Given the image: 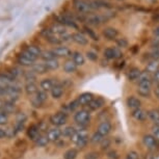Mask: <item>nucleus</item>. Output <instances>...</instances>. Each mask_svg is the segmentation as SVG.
<instances>
[{"label": "nucleus", "mask_w": 159, "mask_h": 159, "mask_svg": "<svg viewBox=\"0 0 159 159\" xmlns=\"http://www.w3.org/2000/svg\"><path fill=\"white\" fill-rule=\"evenodd\" d=\"M92 111L89 108H81L78 109L76 112L74 113L73 120L75 124H77L81 129H85L88 125L91 122L92 118Z\"/></svg>", "instance_id": "nucleus-1"}, {"label": "nucleus", "mask_w": 159, "mask_h": 159, "mask_svg": "<svg viewBox=\"0 0 159 159\" xmlns=\"http://www.w3.org/2000/svg\"><path fill=\"white\" fill-rule=\"evenodd\" d=\"M71 140L78 147V148H80V149L85 148L89 142V136L88 131H86L85 129L80 128V130H77L76 134L72 137Z\"/></svg>", "instance_id": "nucleus-2"}, {"label": "nucleus", "mask_w": 159, "mask_h": 159, "mask_svg": "<svg viewBox=\"0 0 159 159\" xmlns=\"http://www.w3.org/2000/svg\"><path fill=\"white\" fill-rule=\"evenodd\" d=\"M38 59L37 56L32 55L27 50H24L21 52V54L18 56V64L23 67H32L34 65L35 61Z\"/></svg>", "instance_id": "nucleus-3"}, {"label": "nucleus", "mask_w": 159, "mask_h": 159, "mask_svg": "<svg viewBox=\"0 0 159 159\" xmlns=\"http://www.w3.org/2000/svg\"><path fill=\"white\" fill-rule=\"evenodd\" d=\"M74 8L80 15H89L94 11L91 2H88L85 0H74Z\"/></svg>", "instance_id": "nucleus-4"}, {"label": "nucleus", "mask_w": 159, "mask_h": 159, "mask_svg": "<svg viewBox=\"0 0 159 159\" xmlns=\"http://www.w3.org/2000/svg\"><path fill=\"white\" fill-rule=\"evenodd\" d=\"M49 121L55 127H61V126H64L68 122V113L64 111L55 112L50 116Z\"/></svg>", "instance_id": "nucleus-5"}, {"label": "nucleus", "mask_w": 159, "mask_h": 159, "mask_svg": "<svg viewBox=\"0 0 159 159\" xmlns=\"http://www.w3.org/2000/svg\"><path fill=\"white\" fill-rule=\"evenodd\" d=\"M143 143L146 147V149L150 152H155L156 150L159 149V143L156 140L151 133L145 134L143 136Z\"/></svg>", "instance_id": "nucleus-6"}, {"label": "nucleus", "mask_w": 159, "mask_h": 159, "mask_svg": "<svg viewBox=\"0 0 159 159\" xmlns=\"http://www.w3.org/2000/svg\"><path fill=\"white\" fill-rule=\"evenodd\" d=\"M108 20L105 15H100V14H92L89 15L88 19H86V22L89 23V25L95 26V27H98V26L102 25L103 23H105Z\"/></svg>", "instance_id": "nucleus-7"}, {"label": "nucleus", "mask_w": 159, "mask_h": 159, "mask_svg": "<svg viewBox=\"0 0 159 159\" xmlns=\"http://www.w3.org/2000/svg\"><path fill=\"white\" fill-rule=\"evenodd\" d=\"M123 55L121 49L119 47H108L103 51V56L107 61L111 59H118Z\"/></svg>", "instance_id": "nucleus-8"}, {"label": "nucleus", "mask_w": 159, "mask_h": 159, "mask_svg": "<svg viewBox=\"0 0 159 159\" xmlns=\"http://www.w3.org/2000/svg\"><path fill=\"white\" fill-rule=\"evenodd\" d=\"M48 100V93L45 91H39L31 98V104L34 107H41Z\"/></svg>", "instance_id": "nucleus-9"}, {"label": "nucleus", "mask_w": 159, "mask_h": 159, "mask_svg": "<svg viewBox=\"0 0 159 159\" xmlns=\"http://www.w3.org/2000/svg\"><path fill=\"white\" fill-rule=\"evenodd\" d=\"M111 130H112L111 122L108 121V120H104V121H102L100 124L98 125L97 130H96V131H97L98 133H100L102 136L107 137L110 134Z\"/></svg>", "instance_id": "nucleus-10"}, {"label": "nucleus", "mask_w": 159, "mask_h": 159, "mask_svg": "<svg viewBox=\"0 0 159 159\" xmlns=\"http://www.w3.org/2000/svg\"><path fill=\"white\" fill-rule=\"evenodd\" d=\"M131 118L137 123H145L148 120V111H146L143 107H140L139 109L132 110Z\"/></svg>", "instance_id": "nucleus-11"}, {"label": "nucleus", "mask_w": 159, "mask_h": 159, "mask_svg": "<svg viewBox=\"0 0 159 159\" xmlns=\"http://www.w3.org/2000/svg\"><path fill=\"white\" fill-rule=\"evenodd\" d=\"M102 35L108 41H116L119 37V30L112 26H106L102 29Z\"/></svg>", "instance_id": "nucleus-12"}, {"label": "nucleus", "mask_w": 159, "mask_h": 159, "mask_svg": "<svg viewBox=\"0 0 159 159\" xmlns=\"http://www.w3.org/2000/svg\"><path fill=\"white\" fill-rule=\"evenodd\" d=\"M126 105H127L128 108L132 111V110L139 109L142 107V100L137 96L134 95L128 96L127 99H126Z\"/></svg>", "instance_id": "nucleus-13"}, {"label": "nucleus", "mask_w": 159, "mask_h": 159, "mask_svg": "<svg viewBox=\"0 0 159 159\" xmlns=\"http://www.w3.org/2000/svg\"><path fill=\"white\" fill-rule=\"evenodd\" d=\"M52 51L56 57H72V54H73V52L70 50V48L66 46H61V45L53 48Z\"/></svg>", "instance_id": "nucleus-14"}, {"label": "nucleus", "mask_w": 159, "mask_h": 159, "mask_svg": "<svg viewBox=\"0 0 159 159\" xmlns=\"http://www.w3.org/2000/svg\"><path fill=\"white\" fill-rule=\"evenodd\" d=\"M72 41H73L74 43H76L77 45H79V46H88L89 44V38L86 37L84 34L79 32V31L72 34Z\"/></svg>", "instance_id": "nucleus-15"}, {"label": "nucleus", "mask_w": 159, "mask_h": 159, "mask_svg": "<svg viewBox=\"0 0 159 159\" xmlns=\"http://www.w3.org/2000/svg\"><path fill=\"white\" fill-rule=\"evenodd\" d=\"M46 134H47L48 139H49V142H51V143H57L58 140L61 139V137L62 136L61 129H59L58 127L48 129Z\"/></svg>", "instance_id": "nucleus-16"}, {"label": "nucleus", "mask_w": 159, "mask_h": 159, "mask_svg": "<svg viewBox=\"0 0 159 159\" xmlns=\"http://www.w3.org/2000/svg\"><path fill=\"white\" fill-rule=\"evenodd\" d=\"M57 21L59 24L64 25L65 27L68 26V27H71V28H74V29H78V25L76 24V22L72 19L71 17L67 16V15H61V16L57 17Z\"/></svg>", "instance_id": "nucleus-17"}, {"label": "nucleus", "mask_w": 159, "mask_h": 159, "mask_svg": "<svg viewBox=\"0 0 159 159\" xmlns=\"http://www.w3.org/2000/svg\"><path fill=\"white\" fill-rule=\"evenodd\" d=\"M106 104V101H105L104 98L102 97H95L93 99V101L89 104L88 108L91 110V111H97V110L101 109L104 105Z\"/></svg>", "instance_id": "nucleus-18"}, {"label": "nucleus", "mask_w": 159, "mask_h": 159, "mask_svg": "<svg viewBox=\"0 0 159 159\" xmlns=\"http://www.w3.org/2000/svg\"><path fill=\"white\" fill-rule=\"evenodd\" d=\"M95 98L94 94H92V93H89V92H85V93H82V94H80L79 96L77 97V100L79 102L80 106H89V104L91 103L93 101V99Z\"/></svg>", "instance_id": "nucleus-19"}, {"label": "nucleus", "mask_w": 159, "mask_h": 159, "mask_svg": "<svg viewBox=\"0 0 159 159\" xmlns=\"http://www.w3.org/2000/svg\"><path fill=\"white\" fill-rule=\"evenodd\" d=\"M137 85H148V86H153V78H152V75L147 73V72H142L139 78V80L136 81Z\"/></svg>", "instance_id": "nucleus-20"}, {"label": "nucleus", "mask_w": 159, "mask_h": 159, "mask_svg": "<svg viewBox=\"0 0 159 159\" xmlns=\"http://www.w3.org/2000/svg\"><path fill=\"white\" fill-rule=\"evenodd\" d=\"M64 92H65L64 85H62L61 82H55V84H54V86H53V89L50 91L51 97L54 99V100H58V99H61L62 97V95H64Z\"/></svg>", "instance_id": "nucleus-21"}, {"label": "nucleus", "mask_w": 159, "mask_h": 159, "mask_svg": "<svg viewBox=\"0 0 159 159\" xmlns=\"http://www.w3.org/2000/svg\"><path fill=\"white\" fill-rule=\"evenodd\" d=\"M152 89H153V86H148V85H137V88H136V93H137V95H139L140 98L149 99V98H151Z\"/></svg>", "instance_id": "nucleus-22"}, {"label": "nucleus", "mask_w": 159, "mask_h": 159, "mask_svg": "<svg viewBox=\"0 0 159 159\" xmlns=\"http://www.w3.org/2000/svg\"><path fill=\"white\" fill-rule=\"evenodd\" d=\"M159 70V59H150V61L147 62L146 67H145V72L149 74H155L156 72Z\"/></svg>", "instance_id": "nucleus-23"}, {"label": "nucleus", "mask_w": 159, "mask_h": 159, "mask_svg": "<svg viewBox=\"0 0 159 159\" xmlns=\"http://www.w3.org/2000/svg\"><path fill=\"white\" fill-rule=\"evenodd\" d=\"M142 72L143 71L140 70L139 68H137V67L131 68L130 70L128 71V73H127V79L130 82L137 81V80H139V76H140V74H142Z\"/></svg>", "instance_id": "nucleus-24"}, {"label": "nucleus", "mask_w": 159, "mask_h": 159, "mask_svg": "<svg viewBox=\"0 0 159 159\" xmlns=\"http://www.w3.org/2000/svg\"><path fill=\"white\" fill-rule=\"evenodd\" d=\"M41 134H42V132L40 130V127H39V125H31L30 127L28 128V130H27L28 137L31 140H34V142L37 140V139L41 135Z\"/></svg>", "instance_id": "nucleus-25"}, {"label": "nucleus", "mask_w": 159, "mask_h": 159, "mask_svg": "<svg viewBox=\"0 0 159 159\" xmlns=\"http://www.w3.org/2000/svg\"><path fill=\"white\" fill-rule=\"evenodd\" d=\"M148 120L152 125H159V108H152L148 110Z\"/></svg>", "instance_id": "nucleus-26"}, {"label": "nucleus", "mask_w": 159, "mask_h": 159, "mask_svg": "<svg viewBox=\"0 0 159 159\" xmlns=\"http://www.w3.org/2000/svg\"><path fill=\"white\" fill-rule=\"evenodd\" d=\"M72 59L77 65V67H82L85 64V56L80 51H74L72 54Z\"/></svg>", "instance_id": "nucleus-27"}, {"label": "nucleus", "mask_w": 159, "mask_h": 159, "mask_svg": "<svg viewBox=\"0 0 159 159\" xmlns=\"http://www.w3.org/2000/svg\"><path fill=\"white\" fill-rule=\"evenodd\" d=\"M77 68H78L77 65L73 61L72 58L67 59V61L64 62V66H62V69H64V71L67 74H72V73H74V72H76Z\"/></svg>", "instance_id": "nucleus-28"}, {"label": "nucleus", "mask_w": 159, "mask_h": 159, "mask_svg": "<svg viewBox=\"0 0 159 159\" xmlns=\"http://www.w3.org/2000/svg\"><path fill=\"white\" fill-rule=\"evenodd\" d=\"M54 84H55V82L53 81L52 79H50V78H44V79H42L40 82V88L42 91H45L48 93L53 89Z\"/></svg>", "instance_id": "nucleus-29"}, {"label": "nucleus", "mask_w": 159, "mask_h": 159, "mask_svg": "<svg viewBox=\"0 0 159 159\" xmlns=\"http://www.w3.org/2000/svg\"><path fill=\"white\" fill-rule=\"evenodd\" d=\"M24 89H25V93L28 96H34L37 93L39 92V88L38 84L35 82H26L25 86H24Z\"/></svg>", "instance_id": "nucleus-30"}, {"label": "nucleus", "mask_w": 159, "mask_h": 159, "mask_svg": "<svg viewBox=\"0 0 159 159\" xmlns=\"http://www.w3.org/2000/svg\"><path fill=\"white\" fill-rule=\"evenodd\" d=\"M76 128L73 127V126H66L64 129H61V135L65 137V139H72L75 134H76Z\"/></svg>", "instance_id": "nucleus-31"}, {"label": "nucleus", "mask_w": 159, "mask_h": 159, "mask_svg": "<svg viewBox=\"0 0 159 159\" xmlns=\"http://www.w3.org/2000/svg\"><path fill=\"white\" fill-rule=\"evenodd\" d=\"M31 70L37 75H43V74H46L47 72H49L44 62H42V64H34L32 66Z\"/></svg>", "instance_id": "nucleus-32"}, {"label": "nucleus", "mask_w": 159, "mask_h": 159, "mask_svg": "<svg viewBox=\"0 0 159 159\" xmlns=\"http://www.w3.org/2000/svg\"><path fill=\"white\" fill-rule=\"evenodd\" d=\"M105 137L102 136L100 133H98L97 131H95L94 133L92 134L91 136H89V143H92V145H101V143L103 142Z\"/></svg>", "instance_id": "nucleus-33"}, {"label": "nucleus", "mask_w": 159, "mask_h": 159, "mask_svg": "<svg viewBox=\"0 0 159 159\" xmlns=\"http://www.w3.org/2000/svg\"><path fill=\"white\" fill-rule=\"evenodd\" d=\"M35 146L37 147H40V148H43V147H46L48 143H49V139H48L47 134L45 133H42L40 136L38 137L37 140L34 142Z\"/></svg>", "instance_id": "nucleus-34"}, {"label": "nucleus", "mask_w": 159, "mask_h": 159, "mask_svg": "<svg viewBox=\"0 0 159 159\" xmlns=\"http://www.w3.org/2000/svg\"><path fill=\"white\" fill-rule=\"evenodd\" d=\"M44 64L46 66V68L48 69V71H55L59 68V61L57 58L51 59V61H44Z\"/></svg>", "instance_id": "nucleus-35"}, {"label": "nucleus", "mask_w": 159, "mask_h": 159, "mask_svg": "<svg viewBox=\"0 0 159 159\" xmlns=\"http://www.w3.org/2000/svg\"><path fill=\"white\" fill-rule=\"evenodd\" d=\"M51 30H52V32L54 34H56V35H61V34H66L67 32V30H66V27L64 25H61V24H59V23H57V24H54V25L51 27Z\"/></svg>", "instance_id": "nucleus-36"}, {"label": "nucleus", "mask_w": 159, "mask_h": 159, "mask_svg": "<svg viewBox=\"0 0 159 159\" xmlns=\"http://www.w3.org/2000/svg\"><path fill=\"white\" fill-rule=\"evenodd\" d=\"M84 29V32L86 34V37L89 39H92L93 41H99L100 39H99V35L97 34V32H96L94 29H92L91 27H89V26H84L83 27Z\"/></svg>", "instance_id": "nucleus-37"}, {"label": "nucleus", "mask_w": 159, "mask_h": 159, "mask_svg": "<svg viewBox=\"0 0 159 159\" xmlns=\"http://www.w3.org/2000/svg\"><path fill=\"white\" fill-rule=\"evenodd\" d=\"M2 111H3L4 113H7V115H11V113H13L15 110H16V106H15V103H13V102H5L3 107H2Z\"/></svg>", "instance_id": "nucleus-38"}, {"label": "nucleus", "mask_w": 159, "mask_h": 159, "mask_svg": "<svg viewBox=\"0 0 159 159\" xmlns=\"http://www.w3.org/2000/svg\"><path fill=\"white\" fill-rule=\"evenodd\" d=\"M77 156H78V150L75 148H71L64 153L62 157H64V159H76Z\"/></svg>", "instance_id": "nucleus-39"}, {"label": "nucleus", "mask_w": 159, "mask_h": 159, "mask_svg": "<svg viewBox=\"0 0 159 159\" xmlns=\"http://www.w3.org/2000/svg\"><path fill=\"white\" fill-rule=\"evenodd\" d=\"M40 57L43 59L44 61H51V59L56 58V56L54 55L52 50H45V51H42V54Z\"/></svg>", "instance_id": "nucleus-40"}, {"label": "nucleus", "mask_w": 159, "mask_h": 159, "mask_svg": "<svg viewBox=\"0 0 159 159\" xmlns=\"http://www.w3.org/2000/svg\"><path fill=\"white\" fill-rule=\"evenodd\" d=\"M26 50H27L28 52H30L32 55L37 56V57H40L41 54H42L41 48L39 46H35V45H30V46H28L27 48H26Z\"/></svg>", "instance_id": "nucleus-41"}, {"label": "nucleus", "mask_w": 159, "mask_h": 159, "mask_svg": "<svg viewBox=\"0 0 159 159\" xmlns=\"http://www.w3.org/2000/svg\"><path fill=\"white\" fill-rule=\"evenodd\" d=\"M37 76H38V75L35 74L32 70L28 71V72H25V74H24V78H25L26 82H35Z\"/></svg>", "instance_id": "nucleus-42"}, {"label": "nucleus", "mask_w": 159, "mask_h": 159, "mask_svg": "<svg viewBox=\"0 0 159 159\" xmlns=\"http://www.w3.org/2000/svg\"><path fill=\"white\" fill-rule=\"evenodd\" d=\"M116 46H118L120 49H121V48H127L128 45H129L128 40L126 38H124V37L118 38L116 40Z\"/></svg>", "instance_id": "nucleus-43"}, {"label": "nucleus", "mask_w": 159, "mask_h": 159, "mask_svg": "<svg viewBox=\"0 0 159 159\" xmlns=\"http://www.w3.org/2000/svg\"><path fill=\"white\" fill-rule=\"evenodd\" d=\"M85 55H86V57H88L89 61H97L98 59H99V56H98V53L96 52L95 50H89V51H86V53H85Z\"/></svg>", "instance_id": "nucleus-44"}, {"label": "nucleus", "mask_w": 159, "mask_h": 159, "mask_svg": "<svg viewBox=\"0 0 159 159\" xmlns=\"http://www.w3.org/2000/svg\"><path fill=\"white\" fill-rule=\"evenodd\" d=\"M150 130H151V134L153 137L159 143V125H152Z\"/></svg>", "instance_id": "nucleus-45"}, {"label": "nucleus", "mask_w": 159, "mask_h": 159, "mask_svg": "<svg viewBox=\"0 0 159 159\" xmlns=\"http://www.w3.org/2000/svg\"><path fill=\"white\" fill-rule=\"evenodd\" d=\"M100 158V153L97 151H91L84 155V159H99Z\"/></svg>", "instance_id": "nucleus-46"}, {"label": "nucleus", "mask_w": 159, "mask_h": 159, "mask_svg": "<svg viewBox=\"0 0 159 159\" xmlns=\"http://www.w3.org/2000/svg\"><path fill=\"white\" fill-rule=\"evenodd\" d=\"M126 158H128V159H139V152L135 151V150H131V151H129L127 153Z\"/></svg>", "instance_id": "nucleus-47"}, {"label": "nucleus", "mask_w": 159, "mask_h": 159, "mask_svg": "<svg viewBox=\"0 0 159 159\" xmlns=\"http://www.w3.org/2000/svg\"><path fill=\"white\" fill-rule=\"evenodd\" d=\"M10 73L15 77V79H17V78L19 77V76L23 75V71L21 70V69H19V68H14V69H11Z\"/></svg>", "instance_id": "nucleus-48"}, {"label": "nucleus", "mask_w": 159, "mask_h": 159, "mask_svg": "<svg viewBox=\"0 0 159 159\" xmlns=\"http://www.w3.org/2000/svg\"><path fill=\"white\" fill-rule=\"evenodd\" d=\"M107 157L109 159H119L120 155L118 151H116V150H110V151L107 152Z\"/></svg>", "instance_id": "nucleus-49"}, {"label": "nucleus", "mask_w": 159, "mask_h": 159, "mask_svg": "<svg viewBox=\"0 0 159 159\" xmlns=\"http://www.w3.org/2000/svg\"><path fill=\"white\" fill-rule=\"evenodd\" d=\"M8 121V116L7 113H4L3 111H0V126L5 125Z\"/></svg>", "instance_id": "nucleus-50"}, {"label": "nucleus", "mask_w": 159, "mask_h": 159, "mask_svg": "<svg viewBox=\"0 0 159 159\" xmlns=\"http://www.w3.org/2000/svg\"><path fill=\"white\" fill-rule=\"evenodd\" d=\"M151 46L155 49H159V37H154L151 42Z\"/></svg>", "instance_id": "nucleus-51"}, {"label": "nucleus", "mask_w": 159, "mask_h": 159, "mask_svg": "<svg viewBox=\"0 0 159 159\" xmlns=\"http://www.w3.org/2000/svg\"><path fill=\"white\" fill-rule=\"evenodd\" d=\"M152 78H153V83H154V84H159V70L156 72L155 74L152 75Z\"/></svg>", "instance_id": "nucleus-52"}, {"label": "nucleus", "mask_w": 159, "mask_h": 159, "mask_svg": "<svg viewBox=\"0 0 159 159\" xmlns=\"http://www.w3.org/2000/svg\"><path fill=\"white\" fill-rule=\"evenodd\" d=\"M5 137H7V131H5V129L3 128H0V139H5Z\"/></svg>", "instance_id": "nucleus-53"}, {"label": "nucleus", "mask_w": 159, "mask_h": 159, "mask_svg": "<svg viewBox=\"0 0 159 159\" xmlns=\"http://www.w3.org/2000/svg\"><path fill=\"white\" fill-rule=\"evenodd\" d=\"M154 95L159 100V84H155V86H154Z\"/></svg>", "instance_id": "nucleus-54"}, {"label": "nucleus", "mask_w": 159, "mask_h": 159, "mask_svg": "<svg viewBox=\"0 0 159 159\" xmlns=\"http://www.w3.org/2000/svg\"><path fill=\"white\" fill-rule=\"evenodd\" d=\"M153 35H154V37H159V25H157L153 29Z\"/></svg>", "instance_id": "nucleus-55"}, {"label": "nucleus", "mask_w": 159, "mask_h": 159, "mask_svg": "<svg viewBox=\"0 0 159 159\" xmlns=\"http://www.w3.org/2000/svg\"><path fill=\"white\" fill-rule=\"evenodd\" d=\"M3 105H4V102L0 99V109H2V107H3Z\"/></svg>", "instance_id": "nucleus-56"}, {"label": "nucleus", "mask_w": 159, "mask_h": 159, "mask_svg": "<svg viewBox=\"0 0 159 159\" xmlns=\"http://www.w3.org/2000/svg\"><path fill=\"white\" fill-rule=\"evenodd\" d=\"M118 1H125V0H118Z\"/></svg>", "instance_id": "nucleus-57"}, {"label": "nucleus", "mask_w": 159, "mask_h": 159, "mask_svg": "<svg viewBox=\"0 0 159 159\" xmlns=\"http://www.w3.org/2000/svg\"><path fill=\"white\" fill-rule=\"evenodd\" d=\"M157 19L159 20V14H158V16H157Z\"/></svg>", "instance_id": "nucleus-58"}, {"label": "nucleus", "mask_w": 159, "mask_h": 159, "mask_svg": "<svg viewBox=\"0 0 159 159\" xmlns=\"http://www.w3.org/2000/svg\"><path fill=\"white\" fill-rule=\"evenodd\" d=\"M124 159H128V158H126V157H125V158H124Z\"/></svg>", "instance_id": "nucleus-59"}, {"label": "nucleus", "mask_w": 159, "mask_h": 159, "mask_svg": "<svg viewBox=\"0 0 159 159\" xmlns=\"http://www.w3.org/2000/svg\"><path fill=\"white\" fill-rule=\"evenodd\" d=\"M158 59H159V56H158Z\"/></svg>", "instance_id": "nucleus-60"}]
</instances>
